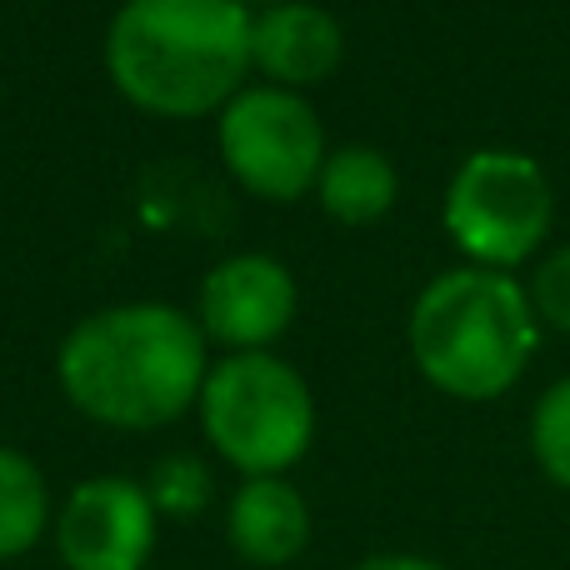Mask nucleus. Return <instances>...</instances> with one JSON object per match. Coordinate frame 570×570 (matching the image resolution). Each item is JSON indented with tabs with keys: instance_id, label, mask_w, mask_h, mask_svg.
<instances>
[{
	"instance_id": "obj_10",
	"label": "nucleus",
	"mask_w": 570,
	"mask_h": 570,
	"mask_svg": "<svg viewBox=\"0 0 570 570\" xmlns=\"http://www.w3.org/2000/svg\"><path fill=\"white\" fill-rule=\"evenodd\" d=\"M230 546L246 556L250 566H291L311 541V511H305L301 491L281 475H256L236 491L226 515Z\"/></svg>"
},
{
	"instance_id": "obj_17",
	"label": "nucleus",
	"mask_w": 570,
	"mask_h": 570,
	"mask_svg": "<svg viewBox=\"0 0 570 570\" xmlns=\"http://www.w3.org/2000/svg\"><path fill=\"white\" fill-rule=\"evenodd\" d=\"M240 6H285V0H240Z\"/></svg>"
},
{
	"instance_id": "obj_4",
	"label": "nucleus",
	"mask_w": 570,
	"mask_h": 570,
	"mask_svg": "<svg viewBox=\"0 0 570 570\" xmlns=\"http://www.w3.org/2000/svg\"><path fill=\"white\" fill-rule=\"evenodd\" d=\"M206 435L236 471L281 475L305 455L315 435V405L305 381L266 351H236L200 385Z\"/></svg>"
},
{
	"instance_id": "obj_3",
	"label": "nucleus",
	"mask_w": 570,
	"mask_h": 570,
	"mask_svg": "<svg viewBox=\"0 0 570 570\" xmlns=\"http://www.w3.org/2000/svg\"><path fill=\"white\" fill-rule=\"evenodd\" d=\"M541 341L531 295L505 271H445L411 311V355L435 391L495 401L525 375Z\"/></svg>"
},
{
	"instance_id": "obj_8",
	"label": "nucleus",
	"mask_w": 570,
	"mask_h": 570,
	"mask_svg": "<svg viewBox=\"0 0 570 570\" xmlns=\"http://www.w3.org/2000/svg\"><path fill=\"white\" fill-rule=\"evenodd\" d=\"M295 315V281L271 256H236L216 266L200 291V321L220 345H271Z\"/></svg>"
},
{
	"instance_id": "obj_13",
	"label": "nucleus",
	"mask_w": 570,
	"mask_h": 570,
	"mask_svg": "<svg viewBox=\"0 0 570 570\" xmlns=\"http://www.w3.org/2000/svg\"><path fill=\"white\" fill-rule=\"evenodd\" d=\"M531 455L561 491H570V375L556 381L531 411Z\"/></svg>"
},
{
	"instance_id": "obj_1",
	"label": "nucleus",
	"mask_w": 570,
	"mask_h": 570,
	"mask_svg": "<svg viewBox=\"0 0 570 570\" xmlns=\"http://www.w3.org/2000/svg\"><path fill=\"white\" fill-rule=\"evenodd\" d=\"M196 321L170 305H116L80 321L60 345V385L90 421L120 431L166 425L206 381Z\"/></svg>"
},
{
	"instance_id": "obj_15",
	"label": "nucleus",
	"mask_w": 570,
	"mask_h": 570,
	"mask_svg": "<svg viewBox=\"0 0 570 570\" xmlns=\"http://www.w3.org/2000/svg\"><path fill=\"white\" fill-rule=\"evenodd\" d=\"M210 495V481L206 471H200L196 461H170L160 465L156 485H150V501H156V511H176V515H190L200 511Z\"/></svg>"
},
{
	"instance_id": "obj_2",
	"label": "nucleus",
	"mask_w": 570,
	"mask_h": 570,
	"mask_svg": "<svg viewBox=\"0 0 570 570\" xmlns=\"http://www.w3.org/2000/svg\"><path fill=\"white\" fill-rule=\"evenodd\" d=\"M250 26L240 0H126L106 36L110 80L156 116L216 110L250 66Z\"/></svg>"
},
{
	"instance_id": "obj_16",
	"label": "nucleus",
	"mask_w": 570,
	"mask_h": 570,
	"mask_svg": "<svg viewBox=\"0 0 570 570\" xmlns=\"http://www.w3.org/2000/svg\"><path fill=\"white\" fill-rule=\"evenodd\" d=\"M355 570H445V566L425 561V556H371V561H361Z\"/></svg>"
},
{
	"instance_id": "obj_6",
	"label": "nucleus",
	"mask_w": 570,
	"mask_h": 570,
	"mask_svg": "<svg viewBox=\"0 0 570 570\" xmlns=\"http://www.w3.org/2000/svg\"><path fill=\"white\" fill-rule=\"evenodd\" d=\"M220 156L246 190L266 200H295L321 180L325 136L301 96L281 86L246 90L220 116Z\"/></svg>"
},
{
	"instance_id": "obj_7",
	"label": "nucleus",
	"mask_w": 570,
	"mask_h": 570,
	"mask_svg": "<svg viewBox=\"0 0 570 570\" xmlns=\"http://www.w3.org/2000/svg\"><path fill=\"white\" fill-rule=\"evenodd\" d=\"M66 570H146L156 551V501L136 481L100 475L70 491L56 521Z\"/></svg>"
},
{
	"instance_id": "obj_5",
	"label": "nucleus",
	"mask_w": 570,
	"mask_h": 570,
	"mask_svg": "<svg viewBox=\"0 0 570 570\" xmlns=\"http://www.w3.org/2000/svg\"><path fill=\"white\" fill-rule=\"evenodd\" d=\"M551 180L521 150H475L445 190V230L481 271H511L551 230Z\"/></svg>"
},
{
	"instance_id": "obj_9",
	"label": "nucleus",
	"mask_w": 570,
	"mask_h": 570,
	"mask_svg": "<svg viewBox=\"0 0 570 570\" xmlns=\"http://www.w3.org/2000/svg\"><path fill=\"white\" fill-rule=\"evenodd\" d=\"M341 26L321 6L285 0L250 26V60L281 86H315L341 66Z\"/></svg>"
},
{
	"instance_id": "obj_14",
	"label": "nucleus",
	"mask_w": 570,
	"mask_h": 570,
	"mask_svg": "<svg viewBox=\"0 0 570 570\" xmlns=\"http://www.w3.org/2000/svg\"><path fill=\"white\" fill-rule=\"evenodd\" d=\"M525 295H531L535 321L570 335V246H561L556 256H546L541 266H535V281Z\"/></svg>"
},
{
	"instance_id": "obj_11",
	"label": "nucleus",
	"mask_w": 570,
	"mask_h": 570,
	"mask_svg": "<svg viewBox=\"0 0 570 570\" xmlns=\"http://www.w3.org/2000/svg\"><path fill=\"white\" fill-rule=\"evenodd\" d=\"M321 206L345 226H371L395 206V166L371 146H345L321 166Z\"/></svg>"
},
{
	"instance_id": "obj_12",
	"label": "nucleus",
	"mask_w": 570,
	"mask_h": 570,
	"mask_svg": "<svg viewBox=\"0 0 570 570\" xmlns=\"http://www.w3.org/2000/svg\"><path fill=\"white\" fill-rule=\"evenodd\" d=\"M46 481H40L36 461H26L20 451L0 445V561H16L46 531Z\"/></svg>"
}]
</instances>
